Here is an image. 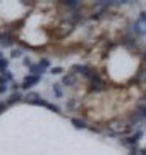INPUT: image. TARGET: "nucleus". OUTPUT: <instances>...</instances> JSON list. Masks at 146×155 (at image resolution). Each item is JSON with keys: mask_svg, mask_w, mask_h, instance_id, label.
<instances>
[{"mask_svg": "<svg viewBox=\"0 0 146 155\" xmlns=\"http://www.w3.org/2000/svg\"><path fill=\"white\" fill-rule=\"evenodd\" d=\"M131 33L134 36H146V12H139V17L132 24Z\"/></svg>", "mask_w": 146, "mask_h": 155, "instance_id": "obj_1", "label": "nucleus"}, {"mask_svg": "<svg viewBox=\"0 0 146 155\" xmlns=\"http://www.w3.org/2000/svg\"><path fill=\"white\" fill-rule=\"evenodd\" d=\"M48 67H50V61H48V59H41L38 64H31L29 72H31L33 76H41V72L45 71V69H48Z\"/></svg>", "mask_w": 146, "mask_h": 155, "instance_id": "obj_2", "label": "nucleus"}, {"mask_svg": "<svg viewBox=\"0 0 146 155\" xmlns=\"http://www.w3.org/2000/svg\"><path fill=\"white\" fill-rule=\"evenodd\" d=\"M90 79H91V90L93 91H103L105 90V83L101 81V78L98 72H91Z\"/></svg>", "mask_w": 146, "mask_h": 155, "instance_id": "obj_3", "label": "nucleus"}, {"mask_svg": "<svg viewBox=\"0 0 146 155\" xmlns=\"http://www.w3.org/2000/svg\"><path fill=\"white\" fill-rule=\"evenodd\" d=\"M40 81H41V76H33V74H28V76L23 79V83L19 84L23 90H29L31 86H34V84H38Z\"/></svg>", "mask_w": 146, "mask_h": 155, "instance_id": "obj_4", "label": "nucleus"}, {"mask_svg": "<svg viewBox=\"0 0 146 155\" xmlns=\"http://www.w3.org/2000/svg\"><path fill=\"white\" fill-rule=\"evenodd\" d=\"M141 136H143V129H138V131H136L134 134H131L129 138L124 140V143L129 145V147H136V145H138V141L141 140Z\"/></svg>", "mask_w": 146, "mask_h": 155, "instance_id": "obj_5", "label": "nucleus"}, {"mask_svg": "<svg viewBox=\"0 0 146 155\" xmlns=\"http://www.w3.org/2000/svg\"><path fill=\"white\" fill-rule=\"evenodd\" d=\"M0 43L4 45V47H12L14 45V36H12V33H0Z\"/></svg>", "mask_w": 146, "mask_h": 155, "instance_id": "obj_6", "label": "nucleus"}, {"mask_svg": "<svg viewBox=\"0 0 146 155\" xmlns=\"http://www.w3.org/2000/svg\"><path fill=\"white\" fill-rule=\"evenodd\" d=\"M72 71H76V72H79V74H83V76H86V78H90L91 76V69L88 66H84V64H76V66H72Z\"/></svg>", "mask_w": 146, "mask_h": 155, "instance_id": "obj_7", "label": "nucleus"}, {"mask_svg": "<svg viewBox=\"0 0 146 155\" xmlns=\"http://www.w3.org/2000/svg\"><path fill=\"white\" fill-rule=\"evenodd\" d=\"M74 83H76V72H67L62 78V84H65V86H72Z\"/></svg>", "mask_w": 146, "mask_h": 155, "instance_id": "obj_8", "label": "nucleus"}, {"mask_svg": "<svg viewBox=\"0 0 146 155\" xmlns=\"http://www.w3.org/2000/svg\"><path fill=\"white\" fill-rule=\"evenodd\" d=\"M40 98H41V95L34 93V91H29V93L24 97V102H28V104H33V105H36Z\"/></svg>", "mask_w": 146, "mask_h": 155, "instance_id": "obj_9", "label": "nucleus"}, {"mask_svg": "<svg viewBox=\"0 0 146 155\" xmlns=\"http://www.w3.org/2000/svg\"><path fill=\"white\" fill-rule=\"evenodd\" d=\"M72 126L78 127V129H86V127H88V124H86V121H83V119L74 117V119H72Z\"/></svg>", "mask_w": 146, "mask_h": 155, "instance_id": "obj_10", "label": "nucleus"}, {"mask_svg": "<svg viewBox=\"0 0 146 155\" xmlns=\"http://www.w3.org/2000/svg\"><path fill=\"white\" fill-rule=\"evenodd\" d=\"M19 100H21V95L16 91V93H12L11 97H9V100H7L5 104H7V105H14V104H17Z\"/></svg>", "mask_w": 146, "mask_h": 155, "instance_id": "obj_11", "label": "nucleus"}, {"mask_svg": "<svg viewBox=\"0 0 146 155\" xmlns=\"http://www.w3.org/2000/svg\"><path fill=\"white\" fill-rule=\"evenodd\" d=\"M79 4H81L79 0H67V2H64V5L69 7V9H78Z\"/></svg>", "mask_w": 146, "mask_h": 155, "instance_id": "obj_12", "label": "nucleus"}, {"mask_svg": "<svg viewBox=\"0 0 146 155\" xmlns=\"http://www.w3.org/2000/svg\"><path fill=\"white\" fill-rule=\"evenodd\" d=\"M62 84H53V88H52V91H53V95H55L57 98H62Z\"/></svg>", "mask_w": 146, "mask_h": 155, "instance_id": "obj_13", "label": "nucleus"}, {"mask_svg": "<svg viewBox=\"0 0 146 155\" xmlns=\"http://www.w3.org/2000/svg\"><path fill=\"white\" fill-rule=\"evenodd\" d=\"M7 66H9V61L2 57V59H0V74H2L4 71H7Z\"/></svg>", "mask_w": 146, "mask_h": 155, "instance_id": "obj_14", "label": "nucleus"}, {"mask_svg": "<svg viewBox=\"0 0 146 155\" xmlns=\"http://www.w3.org/2000/svg\"><path fill=\"white\" fill-rule=\"evenodd\" d=\"M62 72H64V69H62V67H52L50 69V74H62Z\"/></svg>", "mask_w": 146, "mask_h": 155, "instance_id": "obj_15", "label": "nucleus"}, {"mask_svg": "<svg viewBox=\"0 0 146 155\" xmlns=\"http://www.w3.org/2000/svg\"><path fill=\"white\" fill-rule=\"evenodd\" d=\"M46 109H48V110H52V112H57V114L60 112V109H59L57 105H53V104H48V105H46Z\"/></svg>", "mask_w": 146, "mask_h": 155, "instance_id": "obj_16", "label": "nucleus"}, {"mask_svg": "<svg viewBox=\"0 0 146 155\" xmlns=\"http://www.w3.org/2000/svg\"><path fill=\"white\" fill-rule=\"evenodd\" d=\"M138 114H139L141 117H146V104L143 107H139V112H138Z\"/></svg>", "mask_w": 146, "mask_h": 155, "instance_id": "obj_17", "label": "nucleus"}, {"mask_svg": "<svg viewBox=\"0 0 146 155\" xmlns=\"http://www.w3.org/2000/svg\"><path fill=\"white\" fill-rule=\"evenodd\" d=\"M21 54H23V52H21L19 48H16V50H12V52H11V57H19Z\"/></svg>", "mask_w": 146, "mask_h": 155, "instance_id": "obj_18", "label": "nucleus"}, {"mask_svg": "<svg viewBox=\"0 0 146 155\" xmlns=\"http://www.w3.org/2000/svg\"><path fill=\"white\" fill-rule=\"evenodd\" d=\"M5 109H7V104L4 102V100H0V114H2V112L5 110Z\"/></svg>", "mask_w": 146, "mask_h": 155, "instance_id": "obj_19", "label": "nucleus"}, {"mask_svg": "<svg viewBox=\"0 0 146 155\" xmlns=\"http://www.w3.org/2000/svg\"><path fill=\"white\" fill-rule=\"evenodd\" d=\"M23 64H24V66H28V67H31V61H29V57H26V59H24Z\"/></svg>", "mask_w": 146, "mask_h": 155, "instance_id": "obj_20", "label": "nucleus"}, {"mask_svg": "<svg viewBox=\"0 0 146 155\" xmlns=\"http://www.w3.org/2000/svg\"><path fill=\"white\" fill-rule=\"evenodd\" d=\"M5 91H7V86L5 84H0V95H4Z\"/></svg>", "mask_w": 146, "mask_h": 155, "instance_id": "obj_21", "label": "nucleus"}, {"mask_svg": "<svg viewBox=\"0 0 146 155\" xmlns=\"http://www.w3.org/2000/svg\"><path fill=\"white\" fill-rule=\"evenodd\" d=\"M19 88H21V86H19V83H14V81H12V90H14V91H17Z\"/></svg>", "mask_w": 146, "mask_h": 155, "instance_id": "obj_22", "label": "nucleus"}, {"mask_svg": "<svg viewBox=\"0 0 146 155\" xmlns=\"http://www.w3.org/2000/svg\"><path fill=\"white\" fill-rule=\"evenodd\" d=\"M143 59H144V61H146V52H144V55H143Z\"/></svg>", "mask_w": 146, "mask_h": 155, "instance_id": "obj_23", "label": "nucleus"}]
</instances>
